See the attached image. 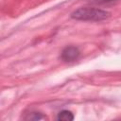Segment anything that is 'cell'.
I'll list each match as a JSON object with an SVG mask.
<instances>
[{
  "label": "cell",
  "instance_id": "obj_1",
  "mask_svg": "<svg viewBox=\"0 0 121 121\" xmlns=\"http://www.w3.org/2000/svg\"><path fill=\"white\" fill-rule=\"evenodd\" d=\"M110 12L97 8H79L71 13V18L79 21H103L110 17Z\"/></svg>",
  "mask_w": 121,
  "mask_h": 121
},
{
  "label": "cell",
  "instance_id": "obj_2",
  "mask_svg": "<svg viewBox=\"0 0 121 121\" xmlns=\"http://www.w3.org/2000/svg\"><path fill=\"white\" fill-rule=\"evenodd\" d=\"M80 55V51L77 46L69 45L63 48V50L60 53V58L62 60L66 62H71L74 60H77Z\"/></svg>",
  "mask_w": 121,
  "mask_h": 121
},
{
  "label": "cell",
  "instance_id": "obj_3",
  "mask_svg": "<svg viewBox=\"0 0 121 121\" xmlns=\"http://www.w3.org/2000/svg\"><path fill=\"white\" fill-rule=\"evenodd\" d=\"M57 119L60 121H71L74 119V115L73 113L68 111V110H62L61 112H60L58 113Z\"/></svg>",
  "mask_w": 121,
  "mask_h": 121
},
{
  "label": "cell",
  "instance_id": "obj_4",
  "mask_svg": "<svg viewBox=\"0 0 121 121\" xmlns=\"http://www.w3.org/2000/svg\"><path fill=\"white\" fill-rule=\"evenodd\" d=\"M26 119L27 120H42V119H45V116L40 112H31L26 117Z\"/></svg>",
  "mask_w": 121,
  "mask_h": 121
},
{
  "label": "cell",
  "instance_id": "obj_5",
  "mask_svg": "<svg viewBox=\"0 0 121 121\" xmlns=\"http://www.w3.org/2000/svg\"><path fill=\"white\" fill-rule=\"evenodd\" d=\"M87 1L93 4H106V3H111L115 0H87Z\"/></svg>",
  "mask_w": 121,
  "mask_h": 121
}]
</instances>
